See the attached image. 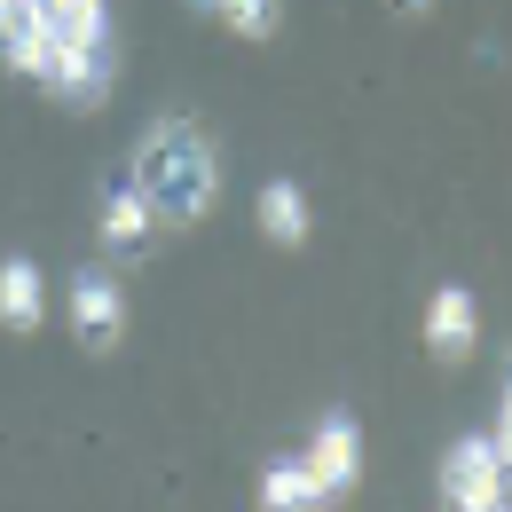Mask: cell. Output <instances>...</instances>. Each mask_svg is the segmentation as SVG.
Instances as JSON below:
<instances>
[{
    "instance_id": "obj_1",
    "label": "cell",
    "mask_w": 512,
    "mask_h": 512,
    "mask_svg": "<svg viewBox=\"0 0 512 512\" xmlns=\"http://www.w3.org/2000/svg\"><path fill=\"white\" fill-rule=\"evenodd\" d=\"M134 190L150 197L158 229H197L213 205H221V150L213 134L190 119H158V127L134 142Z\"/></svg>"
},
{
    "instance_id": "obj_2",
    "label": "cell",
    "mask_w": 512,
    "mask_h": 512,
    "mask_svg": "<svg viewBox=\"0 0 512 512\" xmlns=\"http://www.w3.org/2000/svg\"><path fill=\"white\" fill-rule=\"evenodd\" d=\"M64 323H71V339H79L87 355H119V347H127V292H119V268H111V260L71 268Z\"/></svg>"
},
{
    "instance_id": "obj_3",
    "label": "cell",
    "mask_w": 512,
    "mask_h": 512,
    "mask_svg": "<svg viewBox=\"0 0 512 512\" xmlns=\"http://www.w3.org/2000/svg\"><path fill=\"white\" fill-rule=\"evenodd\" d=\"M292 457L308 465V481L323 489V505H347V497L363 489V426H355V410H323Z\"/></svg>"
},
{
    "instance_id": "obj_4",
    "label": "cell",
    "mask_w": 512,
    "mask_h": 512,
    "mask_svg": "<svg viewBox=\"0 0 512 512\" xmlns=\"http://www.w3.org/2000/svg\"><path fill=\"white\" fill-rule=\"evenodd\" d=\"M32 24H40V79L64 64V56L111 48V0H32Z\"/></svg>"
},
{
    "instance_id": "obj_5",
    "label": "cell",
    "mask_w": 512,
    "mask_h": 512,
    "mask_svg": "<svg viewBox=\"0 0 512 512\" xmlns=\"http://www.w3.org/2000/svg\"><path fill=\"white\" fill-rule=\"evenodd\" d=\"M497 497H512V473H505V457H497V442H489V434L449 442V457H442V505L449 512H473V505H497Z\"/></svg>"
},
{
    "instance_id": "obj_6",
    "label": "cell",
    "mask_w": 512,
    "mask_h": 512,
    "mask_svg": "<svg viewBox=\"0 0 512 512\" xmlns=\"http://www.w3.org/2000/svg\"><path fill=\"white\" fill-rule=\"evenodd\" d=\"M473 347H481V300H473V284H434V300H426V355L442 371H465Z\"/></svg>"
},
{
    "instance_id": "obj_7",
    "label": "cell",
    "mask_w": 512,
    "mask_h": 512,
    "mask_svg": "<svg viewBox=\"0 0 512 512\" xmlns=\"http://www.w3.org/2000/svg\"><path fill=\"white\" fill-rule=\"evenodd\" d=\"M150 237H166V229H158V213H150V197L134 190V182H111L103 205H95V245H103L111 260H127V253H142Z\"/></svg>"
},
{
    "instance_id": "obj_8",
    "label": "cell",
    "mask_w": 512,
    "mask_h": 512,
    "mask_svg": "<svg viewBox=\"0 0 512 512\" xmlns=\"http://www.w3.org/2000/svg\"><path fill=\"white\" fill-rule=\"evenodd\" d=\"M253 221H260V237L268 245H284V253H308V237H316V205H308V190L300 182H260L253 197Z\"/></svg>"
},
{
    "instance_id": "obj_9",
    "label": "cell",
    "mask_w": 512,
    "mask_h": 512,
    "mask_svg": "<svg viewBox=\"0 0 512 512\" xmlns=\"http://www.w3.org/2000/svg\"><path fill=\"white\" fill-rule=\"evenodd\" d=\"M40 323H48V268L32 253H8L0 260V331L32 339Z\"/></svg>"
},
{
    "instance_id": "obj_10",
    "label": "cell",
    "mask_w": 512,
    "mask_h": 512,
    "mask_svg": "<svg viewBox=\"0 0 512 512\" xmlns=\"http://www.w3.org/2000/svg\"><path fill=\"white\" fill-rule=\"evenodd\" d=\"M253 505H260V512H331V505H323V489L308 481V465H300V457H276V465H260Z\"/></svg>"
},
{
    "instance_id": "obj_11",
    "label": "cell",
    "mask_w": 512,
    "mask_h": 512,
    "mask_svg": "<svg viewBox=\"0 0 512 512\" xmlns=\"http://www.w3.org/2000/svg\"><path fill=\"white\" fill-rule=\"evenodd\" d=\"M197 16H213L221 32H237V40H276L284 32V0H197Z\"/></svg>"
},
{
    "instance_id": "obj_12",
    "label": "cell",
    "mask_w": 512,
    "mask_h": 512,
    "mask_svg": "<svg viewBox=\"0 0 512 512\" xmlns=\"http://www.w3.org/2000/svg\"><path fill=\"white\" fill-rule=\"evenodd\" d=\"M489 442H497V457H505V473H512V386H505V402H497V434Z\"/></svg>"
},
{
    "instance_id": "obj_13",
    "label": "cell",
    "mask_w": 512,
    "mask_h": 512,
    "mask_svg": "<svg viewBox=\"0 0 512 512\" xmlns=\"http://www.w3.org/2000/svg\"><path fill=\"white\" fill-rule=\"evenodd\" d=\"M394 8H402V16H426V8H434V0H394Z\"/></svg>"
},
{
    "instance_id": "obj_14",
    "label": "cell",
    "mask_w": 512,
    "mask_h": 512,
    "mask_svg": "<svg viewBox=\"0 0 512 512\" xmlns=\"http://www.w3.org/2000/svg\"><path fill=\"white\" fill-rule=\"evenodd\" d=\"M473 512H512V497H497V505H473Z\"/></svg>"
}]
</instances>
